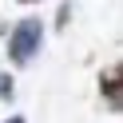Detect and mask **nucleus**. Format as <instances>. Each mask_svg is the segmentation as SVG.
<instances>
[{
    "label": "nucleus",
    "mask_w": 123,
    "mask_h": 123,
    "mask_svg": "<svg viewBox=\"0 0 123 123\" xmlns=\"http://www.w3.org/2000/svg\"><path fill=\"white\" fill-rule=\"evenodd\" d=\"M40 44H44V24H40L36 16L20 20V24H12V32H8V60H12L16 68L32 64L36 52H40Z\"/></svg>",
    "instance_id": "1"
},
{
    "label": "nucleus",
    "mask_w": 123,
    "mask_h": 123,
    "mask_svg": "<svg viewBox=\"0 0 123 123\" xmlns=\"http://www.w3.org/2000/svg\"><path fill=\"white\" fill-rule=\"evenodd\" d=\"M99 95L111 111H123V60L99 72Z\"/></svg>",
    "instance_id": "2"
},
{
    "label": "nucleus",
    "mask_w": 123,
    "mask_h": 123,
    "mask_svg": "<svg viewBox=\"0 0 123 123\" xmlns=\"http://www.w3.org/2000/svg\"><path fill=\"white\" fill-rule=\"evenodd\" d=\"M0 99H12V75H0Z\"/></svg>",
    "instance_id": "3"
},
{
    "label": "nucleus",
    "mask_w": 123,
    "mask_h": 123,
    "mask_svg": "<svg viewBox=\"0 0 123 123\" xmlns=\"http://www.w3.org/2000/svg\"><path fill=\"white\" fill-rule=\"evenodd\" d=\"M8 123H24V119H20V115H12V119H8Z\"/></svg>",
    "instance_id": "4"
},
{
    "label": "nucleus",
    "mask_w": 123,
    "mask_h": 123,
    "mask_svg": "<svg viewBox=\"0 0 123 123\" xmlns=\"http://www.w3.org/2000/svg\"><path fill=\"white\" fill-rule=\"evenodd\" d=\"M20 4H32V0H20Z\"/></svg>",
    "instance_id": "5"
}]
</instances>
